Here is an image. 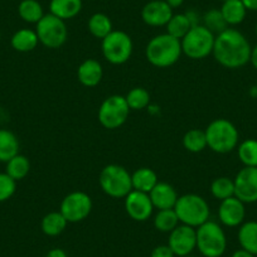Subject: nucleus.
<instances>
[{
  "instance_id": "f257e3e1",
  "label": "nucleus",
  "mask_w": 257,
  "mask_h": 257,
  "mask_svg": "<svg viewBox=\"0 0 257 257\" xmlns=\"http://www.w3.org/2000/svg\"><path fill=\"white\" fill-rule=\"evenodd\" d=\"M251 51L249 42L241 32L233 28H227L216 36L212 54L224 68L236 70L248 63Z\"/></svg>"
},
{
  "instance_id": "f03ea898",
  "label": "nucleus",
  "mask_w": 257,
  "mask_h": 257,
  "mask_svg": "<svg viewBox=\"0 0 257 257\" xmlns=\"http://www.w3.org/2000/svg\"><path fill=\"white\" fill-rule=\"evenodd\" d=\"M182 44L179 39L164 33L155 36L145 48V56L150 64L158 68H167L179 61L182 56Z\"/></svg>"
},
{
  "instance_id": "7ed1b4c3",
  "label": "nucleus",
  "mask_w": 257,
  "mask_h": 257,
  "mask_svg": "<svg viewBox=\"0 0 257 257\" xmlns=\"http://www.w3.org/2000/svg\"><path fill=\"white\" fill-rule=\"evenodd\" d=\"M207 145L218 154H227L238 145L239 134L236 126L227 118H216L204 130Z\"/></svg>"
},
{
  "instance_id": "20e7f679",
  "label": "nucleus",
  "mask_w": 257,
  "mask_h": 257,
  "mask_svg": "<svg viewBox=\"0 0 257 257\" xmlns=\"http://www.w3.org/2000/svg\"><path fill=\"white\" fill-rule=\"evenodd\" d=\"M179 222L182 224L198 228L207 221H209V206L203 197L198 194H184L179 197L174 206Z\"/></svg>"
},
{
  "instance_id": "39448f33",
  "label": "nucleus",
  "mask_w": 257,
  "mask_h": 257,
  "mask_svg": "<svg viewBox=\"0 0 257 257\" xmlns=\"http://www.w3.org/2000/svg\"><path fill=\"white\" fill-rule=\"evenodd\" d=\"M101 189L111 198H125L133 190L132 174L126 168L117 164L106 165L100 173Z\"/></svg>"
},
{
  "instance_id": "423d86ee",
  "label": "nucleus",
  "mask_w": 257,
  "mask_h": 257,
  "mask_svg": "<svg viewBox=\"0 0 257 257\" xmlns=\"http://www.w3.org/2000/svg\"><path fill=\"white\" fill-rule=\"evenodd\" d=\"M216 36L203 24H198L189 29L180 39L182 52L190 59H203L212 54Z\"/></svg>"
},
{
  "instance_id": "0eeeda50",
  "label": "nucleus",
  "mask_w": 257,
  "mask_h": 257,
  "mask_svg": "<svg viewBox=\"0 0 257 257\" xmlns=\"http://www.w3.org/2000/svg\"><path fill=\"white\" fill-rule=\"evenodd\" d=\"M197 231V248L204 257H221L227 248L223 228L214 221H207Z\"/></svg>"
},
{
  "instance_id": "6e6552de",
  "label": "nucleus",
  "mask_w": 257,
  "mask_h": 257,
  "mask_svg": "<svg viewBox=\"0 0 257 257\" xmlns=\"http://www.w3.org/2000/svg\"><path fill=\"white\" fill-rule=\"evenodd\" d=\"M36 26L39 43L43 44L46 48L57 49L67 41L68 29L66 23L53 14H44L43 18Z\"/></svg>"
},
{
  "instance_id": "1a4fd4ad",
  "label": "nucleus",
  "mask_w": 257,
  "mask_h": 257,
  "mask_svg": "<svg viewBox=\"0 0 257 257\" xmlns=\"http://www.w3.org/2000/svg\"><path fill=\"white\" fill-rule=\"evenodd\" d=\"M102 54L111 64H123L130 59L134 49L132 37L122 31H112L102 39Z\"/></svg>"
},
{
  "instance_id": "9d476101",
  "label": "nucleus",
  "mask_w": 257,
  "mask_h": 257,
  "mask_svg": "<svg viewBox=\"0 0 257 257\" xmlns=\"http://www.w3.org/2000/svg\"><path fill=\"white\" fill-rule=\"evenodd\" d=\"M130 113L126 98L121 95H112L106 98L98 108V121L108 130H115L126 122Z\"/></svg>"
},
{
  "instance_id": "9b49d317",
  "label": "nucleus",
  "mask_w": 257,
  "mask_h": 257,
  "mask_svg": "<svg viewBox=\"0 0 257 257\" xmlns=\"http://www.w3.org/2000/svg\"><path fill=\"white\" fill-rule=\"evenodd\" d=\"M92 211V199L85 192H72L64 197L59 212L68 223H77L90 216Z\"/></svg>"
},
{
  "instance_id": "f8f14e48",
  "label": "nucleus",
  "mask_w": 257,
  "mask_h": 257,
  "mask_svg": "<svg viewBox=\"0 0 257 257\" xmlns=\"http://www.w3.org/2000/svg\"><path fill=\"white\" fill-rule=\"evenodd\" d=\"M168 246L175 256H189L197 248V231L187 224H179L169 233Z\"/></svg>"
},
{
  "instance_id": "ddd939ff",
  "label": "nucleus",
  "mask_w": 257,
  "mask_h": 257,
  "mask_svg": "<svg viewBox=\"0 0 257 257\" xmlns=\"http://www.w3.org/2000/svg\"><path fill=\"white\" fill-rule=\"evenodd\" d=\"M234 182V197L243 203L257 202V168L244 167L237 173Z\"/></svg>"
},
{
  "instance_id": "4468645a",
  "label": "nucleus",
  "mask_w": 257,
  "mask_h": 257,
  "mask_svg": "<svg viewBox=\"0 0 257 257\" xmlns=\"http://www.w3.org/2000/svg\"><path fill=\"white\" fill-rule=\"evenodd\" d=\"M125 209L128 217L134 221L144 222L152 217L154 206L148 193L134 190L125 197Z\"/></svg>"
},
{
  "instance_id": "2eb2a0df",
  "label": "nucleus",
  "mask_w": 257,
  "mask_h": 257,
  "mask_svg": "<svg viewBox=\"0 0 257 257\" xmlns=\"http://www.w3.org/2000/svg\"><path fill=\"white\" fill-rule=\"evenodd\" d=\"M173 17V9L165 0H150L142 11V18L150 27H165Z\"/></svg>"
},
{
  "instance_id": "dca6fc26",
  "label": "nucleus",
  "mask_w": 257,
  "mask_h": 257,
  "mask_svg": "<svg viewBox=\"0 0 257 257\" xmlns=\"http://www.w3.org/2000/svg\"><path fill=\"white\" fill-rule=\"evenodd\" d=\"M246 209L244 203L236 197H231L221 201L218 209V217L222 224L227 227H237L243 223Z\"/></svg>"
},
{
  "instance_id": "f3484780",
  "label": "nucleus",
  "mask_w": 257,
  "mask_h": 257,
  "mask_svg": "<svg viewBox=\"0 0 257 257\" xmlns=\"http://www.w3.org/2000/svg\"><path fill=\"white\" fill-rule=\"evenodd\" d=\"M152 203L157 209H173L178 201V193L174 187L168 183L159 182L149 193Z\"/></svg>"
},
{
  "instance_id": "a211bd4d",
  "label": "nucleus",
  "mask_w": 257,
  "mask_h": 257,
  "mask_svg": "<svg viewBox=\"0 0 257 257\" xmlns=\"http://www.w3.org/2000/svg\"><path fill=\"white\" fill-rule=\"evenodd\" d=\"M103 76L102 66L97 59L88 58L80 64L77 70V77L81 85L85 87H95L101 82Z\"/></svg>"
},
{
  "instance_id": "6ab92c4d",
  "label": "nucleus",
  "mask_w": 257,
  "mask_h": 257,
  "mask_svg": "<svg viewBox=\"0 0 257 257\" xmlns=\"http://www.w3.org/2000/svg\"><path fill=\"white\" fill-rule=\"evenodd\" d=\"M82 11V0H51L49 12L62 21H68Z\"/></svg>"
},
{
  "instance_id": "aec40b11",
  "label": "nucleus",
  "mask_w": 257,
  "mask_h": 257,
  "mask_svg": "<svg viewBox=\"0 0 257 257\" xmlns=\"http://www.w3.org/2000/svg\"><path fill=\"white\" fill-rule=\"evenodd\" d=\"M132 183L134 190H139V192L149 194L153 188L159 183V180H158L157 173L153 169L140 168L132 174Z\"/></svg>"
},
{
  "instance_id": "412c9836",
  "label": "nucleus",
  "mask_w": 257,
  "mask_h": 257,
  "mask_svg": "<svg viewBox=\"0 0 257 257\" xmlns=\"http://www.w3.org/2000/svg\"><path fill=\"white\" fill-rule=\"evenodd\" d=\"M39 43L38 36H37L36 31L32 29L23 28L17 31L12 37L11 44L17 52H22V53H27V52H32L33 49L37 48Z\"/></svg>"
},
{
  "instance_id": "4be33fe9",
  "label": "nucleus",
  "mask_w": 257,
  "mask_h": 257,
  "mask_svg": "<svg viewBox=\"0 0 257 257\" xmlns=\"http://www.w3.org/2000/svg\"><path fill=\"white\" fill-rule=\"evenodd\" d=\"M221 13L227 26H238L246 18L247 9L241 0H226L221 7Z\"/></svg>"
},
{
  "instance_id": "5701e85b",
  "label": "nucleus",
  "mask_w": 257,
  "mask_h": 257,
  "mask_svg": "<svg viewBox=\"0 0 257 257\" xmlns=\"http://www.w3.org/2000/svg\"><path fill=\"white\" fill-rule=\"evenodd\" d=\"M17 154H19L18 138L9 130L0 128V162H9Z\"/></svg>"
},
{
  "instance_id": "b1692460",
  "label": "nucleus",
  "mask_w": 257,
  "mask_h": 257,
  "mask_svg": "<svg viewBox=\"0 0 257 257\" xmlns=\"http://www.w3.org/2000/svg\"><path fill=\"white\" fill-rule=\"evenodd\" d=\"M238 242L242 248L249 253L257 254V222L249 221L242 223L238 231Z\"/></svg>"
},
{
  "instance_id": "393cba45",
  "label": "nucleus",
  "mask_w": 257,
  "mask_h": 257,
  "mask_svg": "<svg viewBox=\"0 0 257 257\" xmlns=\"http://www.w3.org/2000/svg\"><path fill=\"white\" fill-rule=\"evenodd\" d=\"M18 14L22 21L37 24L44 17L43 7L38 0H22L18 6Z\"/></svg>"
},
{
  "instance_id": "a878e982",
  "label": "nucleus",
  "mask_w": 257,
  "mask_h": 257,
  "mask_svg": "<svg viewBox=\"0 0 257 257\" xmlns=\"http://www.w3.org/2000/svg\"><path fill=\"white\" fill-rule=\"evenodd\" d=\"M68 222L61 212H51L42 219V231L49 237H56L66 229Z\"/></svg>"
},
{
  "instance_id": "bb28decb",
  "label": "nucleus",
  "mask_w": 257,
  "mask_h": 257,
  "mask_svg": "<svg viewBox=\"0 0 257 257\" xmlns=\"http://www.w3.org/2000/svg\"><path fill=\"white\" fill-rule=\"evenodd\" d=\"M87 28L90 33L95 38L103 39L106 36L113 31L112 22L106 14L103 13H95L90 17L87 23Z\"/></svg>"
},
{
  "instance_id": "cd10ccee",
  "label": "nucleus",
  "mask_w": 257,
  "mask_h": 257,
  "mask_svg": "<svg viewBox=\"0 0 257 257\" xmlns=\"http://www.w3.org/2000/svg\"><path fill=\"white\" fill-rule=\"evenodd\" d=\"M167 33L170 34L172 37L177 39H182L185 34L189 32V29L192 28L193 24L190 22L189 17L187 16V13L182 14H173V17L170 18V21L168 22L167 26Z\"/></svg>"
},
{
  "instance_id": "c85d7f7f",
  "label": "nucleus",
  "mask_w": 257,
  "mask_h": 257,
  "mask_svg": "<svg viewBox=\"0 0 257 257\" xmlns=\"http://www.w3.org/2000/svg\"><path fill=\"white\" fill-rule=\"evenodd\" d=\"M31 170V163L29 159L24 155L17 154L16 157L12 158L9 162H7V174L13 178L16 182L24 179L28 175Z\"/></svg>"
},
{
  "instance_id": "c756f323",
  "label": "nucleus",
  "mask_w": 257,
  "mask_h": 257,
  "mask_svg": "<svg viewBox=\"0 0 257 257\" xmlns=\"http://www.w3.org/2000/svg\"><path fill=\"white\" fill-rule=\"evenodd\" d=\"M179 218L173 209H160L154 217V227L163 233H170L177 226H179Z\"/></svg>"
},
{
  "instance_id": "7c9ffc66",
  "label": "nucleus",
  "mask_w": 257,
  "mask_h": 257,
  "mask_svg": "<svg viewBox=\"0 0 257 257\" xmlns=\"http://www.w3.org/2000/svg\"><path fill=\"white\" fill-rule=\"evenodd\" d=\"M183 145L189 153L203 152L208 147L206 132L199 130V128H192V130L185 133L184 138H183Z\"/></svg>"
},
{
  "instance_id": "2f4dec72",
  "label": "nucleus",
  "mask_w": 257,
  "mask_h": 257,
  "mask_svg": "<svg viewBox=\"0 0 257 257\" xmlns=\"http://www.w3.org/2000/svg\"><path fill=\"white\" fill-rule=\"evenodd\" d=\"M212 196L218 201H224L234 196V182L228 177H219L211 184Z\"/></svg>"
},
{
  "instance_id": "473e14b6",
  "label": "nucleus",
  "mask_w": 257,
  "mask_h": 257,
  "mask_svg": "<svg viewBox=\"0 0 257 257\" xmlns=\"http://www.w3.org/2000/svg\"><path fill=\"white\" fill-rule=\"evenodd\" d=\"M238 158L244 167L257 168V140L247 139L239 144Z\"/></svg>"
},
{
  "instance_id": "72a5a7b5",
  "label": "nucleus",
  "mask_w": 257,
  "mask_h": 257,
  "mask_svg": "<svg viewBox=\"0 0 257 257\" xmlns=\"http://www.w3.org/2000/svg\"><path fill=\"white\" fill-rule=\"evenodd\" d=\"M130 110H144L150 103V93L143 87H134L125 96Z\"/></svg>"
},
{
  "instance_id": "f704fd0d",
  "label": "nucleus",
  "mask_w": 257,
  "mask_h": 257,
  "mask_svg": "<svg viewBox=\"0 0 257 257\" xmlns=\"http://www.w3.org/2000/svg\"><path fill=\"white\" fill-rule=\"evenodd\" d=\"M203 26L213 34H219L228 28L219 9H211L203 16Z\"/></svg>"
},
{
  "instance_id": "c9c22d12",
  "label": "nucleus",
  "mask_w": 257,
  "mask_h": 257,
  "mask_svg": "<svg viewBox=\"0 0 257 257\" xmlns=\"http://www.w3.org/2000/svg\"><path fill=\"white\" fill-rule=\"evenodd\" d=\"M17 190V182L7 173H0V203L11 199Z\"/></svg>"
},
{
  "instance_id": "e433bc0d",
  "label": "nucleus",
  "mask_w": 257,
  "mask_h": 257,
  "mask_svg": "<svg viewBox=\"0 0 257 257\" xmlns=\"http://www.w3.org/2000/svg\"><path fill=\"white\" fill-rule=\"evenodd\" d=\"M150 257H175V254L168 244H159L153 249Z\"/></svg>"
},
{
  "instance_id": "4c0bfd02",
  "label": "nucleus",
  "mask_w": 257,
  "mask_h": 257,
  "mask_svg": "<svg viewBox=\"0 0 257 257\" xmlns=\"http://www.w3.org/2000/svg\"><path fill=\"white\" fill-rule=\"evenodd\" d=\"M46 257H68L66 251L62 248H52L51 251L47 253Z\"/></svg>"
},
{
  "instance_id": "58836bf2",
  "label": "nucleus",
  "mask_w": 257,
  "mask_h": 257,
  "mask_svg": "<svg viewBox=\"0 0 257 257\" xmlns=\"http://www.w3.org/2000/svg\"><path fill=\"white\" fill-rule=\"evenodd\" d=\"M247 11L257 12V0H241Z\"/></svg>"
},
{
  "instance_id": "ea45409f",
  "label": "nucleus",
  "mask_w": 257,
  "mask_h": 257,
  "mask_svg": "<svg viewBox=\"0 0 257 257\" xmlns=\"http://www.w3.org/2000/svg\"><path fill=\"white\" fill-rule=\"evenodd\" d=\"M232 257H254V254L249 253V252L246 251V249L241 248V249H237L236 252H233Z\"/></svg>"
},
{
  "instance_id": "a19ab883",
  "label": "nucleus",
  "mask_w": 257,
  "mask_h": 257,
  "mask_svg": "<svg viewBox=\"0 0 257 257\" xmlns=\"http://www.w3.org/2000/svg\"><path fill=\"white\" fill-rule=\"evenodd\" d=\"M165 2H167V4L172 9L179 8V7H182L183 3H184V0H165Z\"/></svg>"
},
{
  "instance_id": "79ce46f5",
  "label": "nucleus",
  "mask_w": 257,
  "mask_h": 257,
  "mask_svg": "<svg viewBox=\"0 0 257 257\" xmlns=\"http://www.w3.org/2000/svg\"><path fill=\"white\" fill-rule=\"evenodd\" d=\"M249 61H251L252 66H253V67L257 70V44L253 47V48H252L251 58H249Z\"/></svg>"
},
{
  "instance_id": "37998d69",
  "label": "nucleus",
  "mask_w": 257,
  "mask_h": 257,
  "mask_svg": "<svg viewBox=\"0 0 257 257\" xmlns=\"http://www.w3.org/2000/svg\"><path fill=\"white\" fill-rule=\"evenodd\" d=\"M254 32H256V36H257V24H256V28H254Z\"/></svg>"
},
{
  "instance_id": "c03bdc74",
  "label": "nucleus",
  "mask_w": 257,
  "mask_h": 257,
  "mask_svg": "<svg viewBox=\"0 0 257 257\" xmlns=\"http://www.w3.org/2000/svg\"><path fill=\"white\" fill-rule=\"evenodd\" d=\"M184 257H190V256H184Z\"/></svg>"
},
{
  "instance_id": "a18cd8bd",
  "label": "nucleus",
  "mask_w": 257,
  "mask_h": 257,
  "mask_svg": "<svg viewBox=\"0 0 257 257\" xmlns=\"http://www.w3.org/2000/svg\"><path fill=\"white\" fill-rule=\"evenodd\" d=\"M222 2H226V0H222Z\"/></svg>"
},
{
  "instance_id": "49530a36",
  "label": "nucleus",
  "mask_w": 257,
  "mask_h": 257,
  "mask_svg": "<svg viewBox=\"0 0 257 257\" xmlns=\"http://www.w3.org/2000/svg\"><path fill=\"white\" fill-rule=\"evenodd\" d=\"M256 87H257V85H256Z\"/></svg>"
}]
</instances>
